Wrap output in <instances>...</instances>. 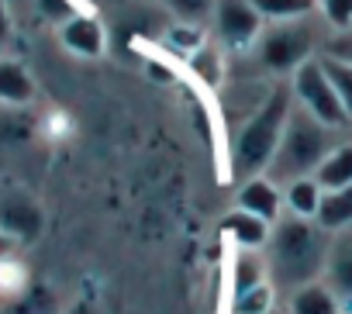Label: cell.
<instances>
[{"label":"cell","instance_id":"cell-1","mask_svg":"<svg viewBox=\"0 0 352 314\" xmlns=\"http://www.w3.org/2000/svg\"><path fill=\"white\" fill-rule=\"evenodd\" d=\"M335 235L324 232L314 218L283 214L273 225V235L266 242V273L273 290H300L324 276L328 256H331Z\"/></svg>","mask_w":352,"mask_h":314},{"label":"cell","instance_id":"cell-2","mask_svg":"<svg viewBox=\"0 0 352 314\" xmlns=\"http://www.w3.org/2000/svg\"><path fill=\"white\" fill-rule=\"evenodd\" d=\"M335 128H328L324 121H318L311 111H304L297 100H294V111H290V121L283 128V138L276 145V155L263 177H270L276 187H287L294 180H304V177H314L318 166L324 163V155L335 148Z\"/></svg>","mask_w":352,"mask_h":314},{"label":"cell","instance_id":"cell-3","mask_svg":"<svg viewBox=\"0 0 352 314\" xmlns=\"http://www.w3.org/2000/svg\"><path fill=\"white\" fill-rule=\"evenodd\" d=\"M294 111V90L290 87H276L259 107L256 114L242 124L239 138H235V170L245 177H263L276 155V145L283 138V128L290 121Z\"/></svg>","mask_w":352,"mask_h":314},{"label":"cell","instance_id":"cell-4","mask_svg":"<svg viewBox=\"0 0 352 314\" xmlns=\"http://www.w3.org/2000/svg\"><path fill=\"white\" fill-rule=\"evenodd\" d=\"M314 45H318V32L297 18V21H273L270 28H263L259 42H256V59L263 69L270 73H297L307 59H314Z\"/></svg>","mask_w":352,"mask_h":314},{"label":"cell","instance_id":"cell-5","mask_svg":"<svg viewBox=\"0 0 352 314\" xmlns=\"http://www.w3.org/2000/svg\"><path fill=\"white\" fill-rule=\"evenodd\" d=\"M290 90H294V100L304 111H311L318 121H324L328 128L338 131V128L352 124L342 100H338V93H335V87H331V80H328V73H324V66H321V59H307L290 76Z\"/></svg>","mask_w":352,"mask_h":314},{"label":"cell","instance_id":"cell-6","mask_svg":"<svg viewBox=\"0 0 352 314\" xmlns=\"http://www.w3.org/2000/svg\"><path fill=\"white\" fill-rule=\"evenodd\" d=\"M218 38L225 49H249L263 35V14L252 8V0H218L214 8Z\"/></svg>","mask_w":352,"mask_h":314},{"label":"cell","instance_id":"cell-7","mask_svg":"<svg viewBox=\"0 0 352 314\" xmlns=\"http://www.w3.org/2000/svg\"><path fill=\"white\" fill-rule=\"evenodd\" d=\"M45 228V214L28 190H4L0 194V235L14 242H35Z\"/></svg>","mask_w":352,"mask_h":314},{"label":"cell","instance_id":"cell-8","mask_svg":"<svg viewBox=\"0 0 352 314\" xmlns=\"http://www.w3.org/2000/svg\"><path fill=\"white\" fill-rule=\"evenodd\" d=\"M239 208L276 225L283 218V187H276L270 177H249L239 187Z\"/></svg>","mask_w":352,"mask_h":314},{"label":"cell","instance_id":"cell-9","mask_svg":"<svg viewBox=\"0 0 352 314\" xmlns=\"http://www.w3.org/2000/svg\"><path fill=\"white\" fill-rule=\"evenodd\" d=\"M324 283L335 290L342 311H352V228L335 235L328 269H324Z\"/></svg>","mask_w":352,"mask_h":314},{"label":"cell","instance_id":"cell-10","mask_svg":"<svg viewBox=\"0 0 352 314\" xmlns=\"http://www.w3.org/2000/svg\"><path fill=\"white\" fill-rule=\"evenodd\" d=\"M63 45L73 52V56H83V59H94L104 52V28L97 18L90 14H73L69 21H63Z\"/></svg>","mask_w":352,"mask_h":314},{"label":"cell","instance_id":"cell-11","mask_svg":"<svg viewBox=\"0 0 352 314\" xmlns=\"http://www.w3.org/2000/svg\"><path fill=\"white\" fill-rule=\"evenodd\" d=\"M221 232H225L239 249H249V252H252V249H266V242H270V235H273V225L263 221V218H256V214H249V211H242V208H235V211L225 214Z\"/></svg>","mask_w":352,"mask_h":314},{"label":"cell","instance_id":"cell-12","mask_svg":"<svg viewBox=\"0 0 352 314\" xmlns=\"http://www.w3.org/2000/svg\"><path fill=\"white\" fill-rule=\"evenodd\" d=\"M287 307H290V314H342V304L324 280H314V283L294 290Z\"/></svg>","mask_w":352,"mask_h":314},{"label":"cell","instance_id":"cell-13","mask_svg":"<svg viewBox=\"0 0 352 314\" xmlns=\"http://www.w3.org/2000/svg\"><path fill=\"white\" fill-rule=\"evenodd\" d=\"M324 232L338 235L352 228V187H338V190H324L318 218H314Z\"/></svg>","mask_w":352,"mask_h":314},{"label":"cell","instance_id":"cell-14","mask_svg":"<svg viewBox=\"0 0 352 314\" xmlns=\"http://www.w3.org/2000/svg\"><path fill=\"white\" fill-rule=\"evenodd\" d=\"M314 180L321 183V190H338V187H352V142H338L324 163L318 166Z\"/></svg>","mask_w":352,"mask_h":314},{"label":"cell","instance_id":"cell-15","mask_svg":"<svg viewBox=\"0 0 352 314\" xmlns=\"http://www.w3.org/2000/svg\"><path fill=\"white\" fill-rule=\"evenodd\" d=\"M321 197H324V190L314 177H304V180H294L283 187V208H287V214H297V218H318Z\"/></svg>","mask_w":352,"mask_h":314},{"label":"cell","instance_id":"cell-16","mask_svg":"<svg viewBox=\"0 0 352 314\" xmlns=\"http://www.w3.org/2000/svg\"><path fill=\"white\" fill-rule=\"evenodd\" d=\"M35 97V83L18 63H0V104L21 107Z\"/></svg>","mask_w":352,"mask_h":314},{"label":"cell","instance_id":"cell-17","mask_svg":"<svg viewBox=\"0 0 352 314\" xmlns=\"http://www.w3.org/2000/svg\"><path fill=\"white\" fill-rule=\"evenodd\" d=\"M252 8L263 14V21H297V18H307L318 0H252Z\"/></svg>","mask_w":352,"mask_h":314},{"label":"cell","instance_id":"cell-18","mask_svg":"<svg viewBox=\"0 0 352 314\" xmlns=\"http://www.w3.org/2000/svg\"><path fill=\"white\" fill-rule=\"evenodd\" d=\"M318 59H321V66H324V73H328V80H331V87H335V93L352 121V63H342L331 56H318Z\"/></svg>","mask_w":352,"mask_h":314},{"label":"cell","instance_id":"cell-19","mask_svg":"<svg viewBox=\"0 0 352 314\" xmlns=\"http://www.w3.org/2000/svg\"><path fill=\"white\" fill-rule=\"evenodd\" d=\"M266 276H270L266 273V262H259L249 249H242V256L235 262V293H245V290L266 283Z\"/></svg>","mask_w":352,"mask_h":314},{"label":"cell","instance_id":"cell-20","mask_svg":"<svg viewBox=\"0 0 352 314\" xmlns=\"http://www.w3.org/2000/svg\"><path fill=\"white\" fill-rule=\"evenodd\" d=\"M166 8L173 11L176 21H187V25H204L208 18H214L218 0H166Z\"/></svg>","mask_w":352,"mask_h":314},{"label":"cell","instance_id":"cell-21","mask_svg":"<svg viewBox=\"0 0 352 314\" xmlns=\"http://www.w3.org/2000/svg\"><path fill=\"white\" fill-rule=\"evenodd\" d=\"M235 314H273V283H259L245 293H235Z\"/></svg>","mask_w":352,"mask_h":314},{"label":"cell","instance_id":"cell-22","mask_svg":"<svg viewBox=\"0 0 352 314\" xmlns=\"http://www.w3.org/2000/svg\"><path fill=\"white\" fill-rule=\"evenodd\" d=\"M169 45L173 49H180L187 59L201 49V45H208V38H204V32H201V25H187V21H176L173 28H169Z\"/></svg>","mask_w":352,"mask_h":314},{"label":"cell","instance_id":"cell-23","mask_svg":"<svg viewBox=\"0 0 352 314\" xmlns=\"http://www.w3.org/2000/svg\"><path fill=\"white\" fill-rule=\"evenodd\" d=\"M190 69L204 80V83H218L221 80V52L214 49V45H201L194 56H190Z\"/></svg>","mask_w":352,"mask_h":314},{"label":"cell","instance_id":"cell-24","mask_svg":"<svg viewBox=\"0 0 352 314\" xmlns=\"http://www.w3.org/2000/svg\"><path fill=\"white\" fill-rule=\"evenodd\" d=\"M318 8L335 32L352 28V0H318Z\"/></svg>","mask_w":352,"mask_h":314},{"label":"cell","instance_id":"cell-25","mask_svg":"<svg viewBox=\"0 0 352 314\" xmlns=\"http://www.w3.org/2000/svg\"><path fill=\"white\" fill-rule=\"evenodd\" d=\"M321 56H331V59L352 63V28H342V32H335V35L324 42Z\"/></svg>","mask_w":352,"mask_h":314},{"label":"cell","instance_id":"cell-26","mask_svg":"<svg viewBox=\"0 0 352 314\" xmlns=\"http://www.w3.org/2000/svg\"><path fill=\"white\" fill-rule=\"evenodd\" d=\"M38 4H42V11H45L49 18H63V21L73 18V8L66 4V0H38Z\"/></svg>","mask_w":352,"mask_h":314},{"label":"cell","instance_id":"cell-27","mask_svg":"<svg viewBox=\"0 0 352 314\" xmlns=\"http://www.w3.org/2000/svg\"><path fill=\"white\" fill-rule=\"evenodd\" d=\"M8 28H11V25H8V11H4V0H0V42L8 38Z\"/></svg>","mask_w":352,"mask_h":314},{"label":"cell","instance_id":"cell-28","mask_svg":"<svg viewBox=\"0 0 352 314\" xmlns=\"http://www.w3.org/2000/svg\"><path fill=\"white\" fill-rule=\"evenodd\" d=\"M73 314H97V311H94L90 304H76V307H73Z\"/></svg>","mask_w":352,"mask_h":314}]
</instances>
